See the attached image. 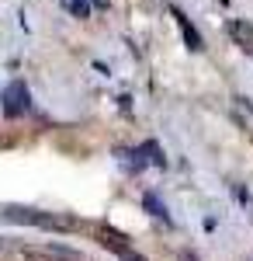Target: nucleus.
Listing matches in <instances>:
<instances>
[{
    "instance_id": "1",
    "label": "nucleus",
    "mask_w": 253,
    "mask_h": 261,
    "mask_svg": "<svg viewBox=\"0 0 253 261\" xmlns=\"http://www.w3.org/2000/svg\"><path fill=\"white\" fill-rule=\"evenodd\" d=\"M4 216L11 223H28V226H42V230H73L77 223L59 216V213H42V209H31V205H7Z\"/></svg>"
},
{
    "instance_id": "8",
    "label": "nucleus",
    "mask_w": 253,
    "mask_h": 261,
    "mask_svg": "<svg viewBox=\"0 0 253 261\" xmlns=\"http://www.w3.org/2000/svg\"><path fill=\"white\" fill-rule=\"evenodd\" d=\"M233 112H236V119L243 122V125L253 129V101L250 98H233Z\"/></svg>"
},
{
    "instance_id": "4",
    "label": "nucleus",
    "mask_w": 253,
    "mask_h": 261,
    "mask_svg": "<svg viewBox=\"0 0 253 261\" xmlns=\"http://www.w3.org/2000/svg\"><path fill=\"white\" fill-rule=\"evenodd\" d=\"M170 18L177 21V28H180V35H184V45H187L191 53H201V49H205V39H201V32H198L195 24L187 21V14H184L180 7H170Z\"/></svg>"
},
{
    "instance_id": "2",
    "label": "nucleus",
    "mask_w": 253,
    "mask_h": 261,
    "mask_svg": "<svg viewBox=\"0 0 253 261\" xmlns=\"http://www.w3.org/2000/svg\"><path fill=\"white\" fill-rule=\"evenodd\" d=\"M0 101H4V115H7V119H18V115H24V112L31 108V91L24 87V81H14V84L4 87Z\"/></svg>"
},
{
    "instance_id": "9",
    "label": "nucleus",
    "mask_w": 253,
    "mask_h": 261,
    "mask_svg": "<svg viewBox=\"0 0 253 261\" xmlns=\"http://www.w3.org/2000/svg\"><path fill=\"white\" fill-rule=\"evenodd\" d=\"M59 4H62L73 18H90V4H87V0H59Z\"/></svg>"
},
{
    "instance_id": "5",
    "label": "nucleus",
    "mask_w": 253,
    "mask_h": 261,
    "mask_svg": "<svg viewBox=\"0 0 253 261\" xmlns=\"http://www.w3.org/2000/svg\"><path fill=\"white\" fill-rule=\"evenodd\" d=\"M226 32H229V39H233L246 56H253V24L250 21H243V18L226 21Z\"/></svg>"
},
{
    "instance_id": "11",
    "label": "nucleus",
    "mask_w": 253,
    "mask_h": 261,
    "mask_svg": "<svg viewBox=\"0 0 253 261\" xmlns=\"http://www.w3.org/2000/svg\"><path fill=\"white\" fill-rule=\"evenodd\" d=\"M218 4H229V0H218Z\"/></svg>"
},
{
    "instance_id": "10",
    "label": "nucleus",
    "mask_w": 253,
    "mask_h": 261,
    "mask_svg": "<svg viewBox=\"0 0 253 261\" xmlns=\"http://www.w3.org/2000/svg\"><path fill=\"white\" fill-rule=\"evenodd\" d=\"M139 150H142V153H146V161L156 164V167H163V164H167V161H163V150H160V146H156L153 140H146L142 146H139Z\"/></svg>"
},
{
    "instance_id": "7",
    "label": "nucleus",
    "mask_w": 253,
    "mask_h": 261,
    "mask_svg": "<svg viewBox=\"0 0 253 261\" xmlns=\"http://www.w3.org/2000/svg\"><path fill=\"white\" fill-rule=\"evenodd\" d=\"M142 205H146V213H149V216H156V220H163V223H170V213H167V205L156 199L153 192H146V195H142Z\"/></svg>"
},
{
    "instance_id": "3",
    "label": "nucleus",
    "mask_w": 253,
    "mask_h": 261,
    "mask_svg": "<svg viewBox=\"0 0 253 261\" xmlns=\"http://www.w3.org/2000/svg\"><path fill=\"white\" fill-rule=\"evenodd\" d=\"M98 241L104 244L108 251H115L121 261H146V258H142V254L136 251V247H132V244H129L125 237H121V233H118L115 226H98Z\"/></svg>"
},
{
    "instance_id": "6",
    "label": "nucleus",
    "mask_w": 253,
    "mask_h": 261,
    "mask_svg": "<svg viewBox=\"0 0 253 261\" xmlns=\"http://www.w3.org/2000/svg\"><path fill=\"white\" fill-rule=\"evenodd\" d=\"M28 258H39V261H83L77 254V251H66V247H59V244H52V247H31V251H24Z\"/></svg>"
}]
</instances>
